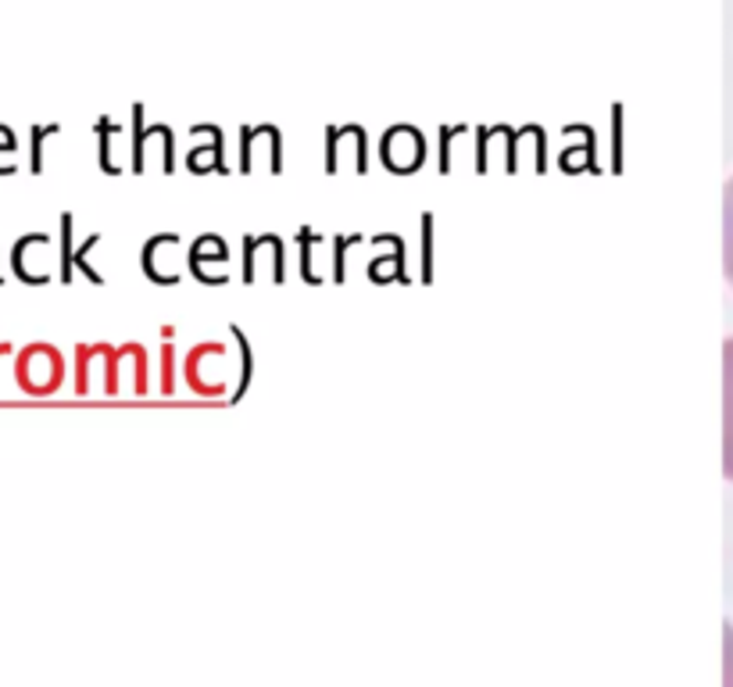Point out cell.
Instances as JSON below:
<instances>
[{"label": "cell", "mask_w": 733, "mask_h": 687, "mask_svg": "<svg viewBox=\"0 0 733 687\" xmlns=\"http://www.w3.org/2000/svg\"><path fill=\"white\" fill-rule=\"evenodd\" d=\"M723 365H726V448H723V469H726V477L733 480V337L726 341Z\"/></svg>", "instance_id": "6da1fadb"}, {"label": "cell", "mask_w": 733, "mask_h": 687, "mask_svg": "<svg viewBox=\"0 0 733 687\" xmlns=\"http://www.w3.org/2000/svg\"><path fill=\"white\" fill-rule=\"evenodd\" d=\"M726 277L733 280V179L726 187Z\"/></svg>", "instance_id": "7a4b0ae2"}, {"label": "cell", "mask_w": 733, "mask_h": 687, "mask_svg": "<svg viewBox=\"0 0 733 687\" xmlns=\"http://www.w3.org/2000/svg\"><path fill=\"white\" fill-rule=\"evenodd\" d=\"M57 126H43V129H33V173H40V140L43 136H51Z\"/></svg>", "instance_id": "3957f363"}, {"label": "cell", "mask_w": 733, "mask_h": 687, "mask_svg": "<svg viewBox=\"0 0 733 687\" xmlns=\"http://www.w3.org/2000/svg\"><path fill=\"white\" fill-rule=\"evenodd\" d=\"M8 351H11L8 344H0V355H8Z\"/></svg>", "instance_id": "277c9868"}]
</instances>
